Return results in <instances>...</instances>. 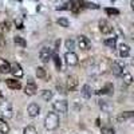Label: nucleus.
I'll list each match as a JSON object with an SVG mask.
<instances>
[{
    "label": "nucleus",
    "mask_w": 134,
    "mask_h": 134,
    "mask_svg": "<svg viewBox=\"0 0 134 134\" xmlns=\"http://www.w3.org/2000/svg\"><path fill=\"white\" fill-rule=\"evenodd\" d=\"M60 124V121H59V115L57 113H48L46 115V119H44V127H46L47 130H55V129H58Z\"/></svg>",
    "instance_id": "f257e3e1"
},
{
    "label": "nucleus",
    "mask_w": 134,
    "mask_h": 134,
    "mask_svg": "<svg viewBox=\"0 0 134 134\" xmlns=\"http://www.w3.org/2000/svg\"><path fill=\"white\" fill-rule=\"evenodd\" d=\"M0 113H2L4 117L7 118H11L14 115V111H12V105H11V102H8V100H2L0 102Z\"/></svg>",
    "instance_id": "f03ea898"
},
{
    "label": "nucleus",
    "mask_w": 134,
    "mask_h": 134,
    "mask_svg": "<svg viewBox=\"0 0 134 134\" xmlns=\"http://www.w3.org/2000/svg\"><path fill=\"white\" fill-rule=\"evenodd\" d=\"M52 107L57 113H67V110H69V103H67L66 99H58V100L54 102Z\"/></svg>",
    "instance_id": "7ed1b4c3"
},
{
    "label": "nucleus",
    "mask_w": 134,
    "mask_h": 134,
    "mask_svg": "<svg viewBox=\"0 0 134 134\" xmlns=\"http://www.w3.org/2000/svg\"><path fill=\"white\" fill-rule=\"evenodd\" d=\"M99 30H100V32L102 34H111L113 32V30H114V27L111 26V23L109 20H106V19H100L99 20Z\"/></svg>",
    "instance_id": "20e7f679"
},
{
    "label": "nucleus",
    "mask_w": 134,
    "mask_h": 134,
    "mask_svg": "<svg viewBox=\"0 0 134 134\" xmlns=\"http://www.w3.org/2000/svg\"><path fill=\"white\" fill-rule=\"evenodd\" d=\"M51 57H52V52H51V48L48 47H43L39 51V58L43 63H48V60H51Z\"/></svg>",
    "instance_id": "39448f33"
},
{
    "label": "nucleus",
    "mask_w": 134,
    "mask_h": 134,
    "mask_svg": "<svg viewBox=\"0 0 134 134\" xmlns=\"http://www.w3.org/2000/svg\"><path fill=\"white\" fill-rule=\"evenodd\" d=\"M64 59H66V63L69 64V66L78 64V55L74 51H67L66 55H64Z\"/></svg>",
    "instance_id": "423d86ee"
},
{
    "label": "nucleus",
    "mask_w": 134,
    "mask_h": 134,
    "mask_svg": "<svg viewBox=\"0 0 134 134\" xmlns=\"http://www.w3.org/2000/svg\"><path fill=\"white\" fill-rule=\"evenodd\" d=\"M78 46H79V48H82V50H88L91 47V42L85 35H79L78 36Z\"/></svg>",
    "instance_id": "0eeeda50"
},
{
    "label": "nucleus",
    "mask_w": 134,
    "mask_h": 134,
    "mask_svg": "<svg viewBox=\"0 0 134 134\" xmlns=\"http://www.w3.org/2000/svg\"><path fill=\"white\" fill-rule=\"evenodd\" d=\"M9 72L12 74L15 78H21V76H23V70H21V66H20L19 63H16V62L11 64Z\"/></svg>",
    "instance_id": "6e6552de"
},
{
    "label": "nucleus",
    "mask_w": 134,
    "mask_h": 134,
    "mask_svg": "<svg viewBox=\"0 0 134 134\" xmlns=\"http://www.w3.org/2000/svg\"><path fill=\"white\" fill-rule=\"evenodd\" d=\"M39 113H40V107H39L38 103H30V105H28V107H27V114H28L31 118L38 117Z\"/></svg>",
    "instance_id": "1a4fd4ad"
},
{
    "label": "nucleus",
    "mask_w": 134,
    "mask_h": 134,
    "mask_svg": "<svg viewBox=\"0 0 134 134\" xmlns=\"http://www.w3.org/2000/svg\"><path fill=\"white\" fill-rule=\"evenodd\" d=\"M36 90H38V87H36V83L34 82L32 79H28L26 87H24V93L27 95H35L36 94Z\"/></svg>",
    "instance_id": "9d476101"
},
{
    "label": "nucleus",
    "mask_w": 134,
    "mask_h": 134,
    "mask_svg": "<svg viewBox=\"0 0 134 134\" xmlns=\"http://www.w3.org/2000/svg\"><path fill=\"white\" fill-rule=\"evenodd\" d=\"M110 69H111V72H113L114 75L119 76L122 75V72H124V69H125V64H122L119 62H113L110 66Z\"/></svg>",
    "instance_id": "9b49d317"
},
{
    "label": "nucleus",
    "mask_w": 134,
    "mask_h": 134,
    "mask_svg": "<svg viewBox=\"0 0 134 134\" xmlns=\"http://www.w3.org/2000/svg\"><path fill=\"white\" fill-rule=\"evenodd\" d=\"M76 86H78V78L75 75H70L67 78V88L74 90V88H76Z\"/></svg>",
    "instance_id": "f8f14e48"
},
{
    "label": "nucleus",
    "mask_w": 134,
    "mask_h": 134,
    "mask_svg": "<svg viewBox=\"0 0 134 134\" xmlns=\"http://www.w3.org/2000/svg\"><path fill=\"white\" fill-rule=\"evenodd\" d=\"M119 55H121L122 58H127L129 55H130V47L127 46V44L122 43L121 46H119Z\"/></svg>",
    "instance_id": "ddd939ff"
},
{
    "label": "nucleus",
    "mask_w": 134,
    "mask_h": 134,
    "mask_svg": "<svg viewBox=\"0 0 134 134\" xmlns=\"http://www.w3.org/2000/svg\"><path fill=\"white\" fill-rule=\"evenodd\" d=\"M9 67H11V64L8 63V60L0 58V72H3V74L9 72Z\"/></svg>",
    "instance_id": "4468645a"
},
{
    "label": "nucleus",
    "mask_w": 134,
    "mask_h": 134,
    "mask_svg": "<svg viewBox=\"0 0 134 134\" xmlns=\"http://www.w3.org/2000/svg\"><path fill=\"white\" fill-rule=\"evenodd\" d=\"M5 85H7L9 88H12V90H19V88L21 87L20 82L16 81V79H7V81H5Z\"/></svg>",
    "instance_id": "2eb2a0df"
},
{
    "label": "nucleus",
    "mask_w": 134,
    "mask_h": 134,
    "mask_svg": "<svg viewBox=\"0 0 134 134\" xmlns=\"http://www.w3.org/2000/svg\"><path fill=\"white\" fill-rule=\"evenodd\" d=\"M81 94L85 97V98H91V94H93V90H91V87L88 86V85H83L82 87V90H81Z\"/></svg>",
    "instance_id": "dca6fc26"
},
{
    "label": "nucleus",
    "mask_w": 134,
    "mask_h": 134,
    "mask_svg": "<svg viewBox=\"0 0 134 134\" xmlns=\"http://www.w3.org/2000/svg\"><path fill=\"white\" fill-rule=\"evenodd\" d=\"M0 133L2 134H8L9 133V125L3 118H0Z\"/></svg>",
    "instance_id": "f3484780"
},
{
    "label": "nucleus",
    "mask_w": 134,
    "mask_h": 134,
    "mask_svg": "<svg viewBox=\"0 0 134 134\" xmlns=\"http://www.w3.org/2000/svg\"><path fill=\"white\" fill-rule=\"evenodd\" d=\"M133 115H134L133 111H125V113H122V114L118 115V121H126V119H130V118H133Z\"/></svg>",
    "instance_id": "a211bd4d"
},
{
    "label": "nucleus",
    "mask_w": 134,
    "mask_h": 134,
    "mask_svg": "<svg viewBox=\"0 0 134 134\" xmlns=\"http://www.w3.org/2000/svg\"><path fill=\"white\" fill-rule=\"evenodd\" d=\"M105 46H107L109 48H115L117 46V38H109L105 40Z\"/></svg>",
    "instance_id": "6ab92c4d"
},
{
    "label": "nucleus",
    "mask_w": 134,
    "mask_h": 134,
    "mask_svg": "<svg viewBox=\"0 0 134 134\" xmlns=\"http://www.w3.org/2000/svg\"><path fill=\"white\" fill-rule=\"evenodd\" d=\"M14 42H15V44H18V46H20V47H26L27 46V42L21 36H15L14 38Z\"/></svg>",
    "instance_id": "aec40b11"
},
{
    "label": "nucleus",
    "mask_w": 134,
    "mask_h": 134,
    "mask_svg": "<svg viewBox=\"0 0 134 134\" xmlns=\"http://www.w3.org/2000/svg\"><path fill=\"white\" fill-rule=\"evenodd\" d=\"M52 91H50V90H43L42 91V98L44 99V100H50V99H52Z\"/></svg>",
    "instance_id": "412c9836"
},
{
    "label": "nucleus",
    "mask_w": 134,
    "mask_h": 134,
    "mask_svg": "<svg viewBox=\"0 0 134 134\" xmlns=\"http://www.w3.org/2000/svg\"><path fill=\"white\" fill-rule=\"evenodd\" d=\"M110 91H113V85H110V83H107L102 90H99L98 91V94H109Z\"/></svg>",
    "instance_id": "4be33fe9"
},
{
    "label": "nucleus",
    "mask_w": 134,
    "mask_h": 134,
    "mask_svg": "<svg viewBox=\"0 0 134 134\" xmlns=\"http://www.w3.org/2000/svg\"><path fill=\"white\" fill-rule=\"evenodd\" d=\"M58 24L62 26V27H64V28H69L70 27V21L67 20L66 18H59L58 19Z\"/></svg>",
    "instance_id": "5701e85b"
},
{
    "label": "nucleus",
    "mask_w": 134,
    "mask_h": 134,
    "mask_svg": "<svg viewBox=\"0 0 134 134\" xmlns=\"http://www.w3.org/2000/svg\"><path fill=\"white\" fill-rule=\"evenodd\" d=\"M64 44H66V48L69 50V51H72L74 47H75V42H74L72 39H67V40L64 42Z\"/></svg>",
    "instance_id": "b1692460"
},
{
    "label": "nucleus",
    "mask_w": 134,
    "mask_h": 134,
    "mask_svg": "<svg viewBox=\"0 0 134 134\" xmlns=\"http://www.w3.org/2000/svg\"><path fill=\"white\" fill-rule=\"evenodd\" d=\"M36 76L40 78V79H44V78H46V70H44L43 67H38L36 69Z\"/></svg>",
    "instance_id": "393cba45"
},
{
    "label": "nucleus",
    "mask_w": 134,
    "mask_h": 134,
    "mask_svg": "<svg viewBox=\"0 0 134 134\" xmlns=\"http://www.w3.org/2000/svg\"><path fill=\"white\" fill-rule=\"evenodd\" d=\"M23 134H38V131L34 126H27V127H24Z\"/></svg>",
    "instance_id": "a878e982"
},
{
    "label": "nucleus",
    "mask_w": 134,
    "mask_h": 134,
    "mask_svg": "<svg viewBox=\"0 0 134 134\" xmlns=\"http://www.w3.org/2000/svg\"><path fill=\"white\" fill-rule=\"evenodd\" d=\"M51 58H52L54 62H55V67H57L58 70H60V58H59V55H58V54H54Z\"/></svg>",
    "instance_id": "bb28decb"
},
{
    "label": "nucleus",
    "mask_w": 134,
    "mask_h": 134,
    "mask_svg": "<svg viewBox=\"0 0 134 134\" xmlns=\"http://www.w3.org/2000/svg\"><path fill=\"white\" fill-rule=\"evenodd\" d=\"M100 134H115L113 127H102L100 129Z\"/></svg>",
    "instance_id": "cd10ccee"
},
{
    "label": "nucleus",
    "mask_w": 134,
    "mask_h": 134,
    "mask_svg": "<svg viewBox=\"0 0 134 134\" xmlns=\"http://www.w3.org/2000/svg\"><path fill=\"white\" fill-rule=\"evenodd\" d=\"M106 14L107 15H118L119 11L115 9V8H106Z\"/></svg>",
    "instance_id": "c85d7f7f"
},
{
    "label": "nucleus",
    "mask_w": 134,
    "mask_h": 134,
    "mask_svg": "<svg viewBox=\"0 0 134 134\" xmlns=\"http://www.w3.org/2000/svg\"><path fill=\"white\" fill-rule=\"evenodd\" d=\"M124 81H125V83H126V85H130V83H131V81H133V78H131V75H130V74H127V72H126V74H124Z\"/></svg>",
    "instance_id": "c756f323"
},
{
    "label": "nucleus",
    "mask_w": 134,
    "mask_h": 134,
    "mask_svg": "<svg viewBox=\"0 0 134 134\" xmlns=\"http://www.w3.org/2000/svg\"><path fill=\"white\" fill-rule=\"evenodd\" d=\"M86 7H88V8H98V5L97 4H93V3H87Z\"/></svg>",
    "instance_id": "7c9ffc66"
}]
</instances>
